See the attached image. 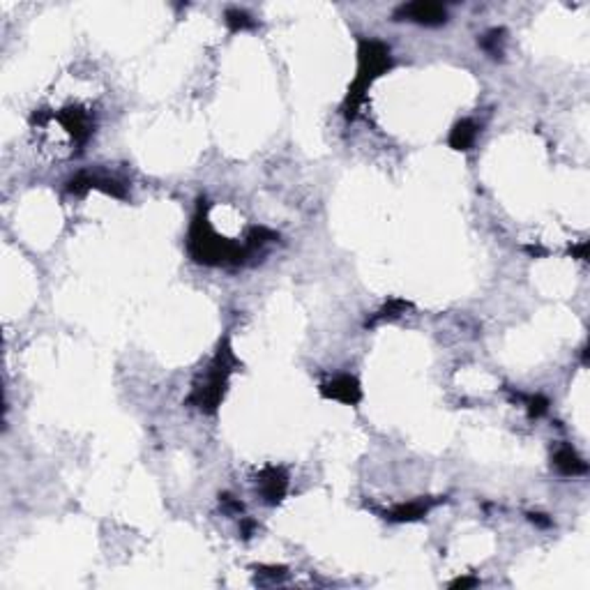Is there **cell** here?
Masks as SVG:
<instances>
[{"label": "cell", "mask_w": 590, "mask_h": 590, "mask_svg": "<svg viewBox=\"0 0 590 590\" xmlns=\"http://www.w3.org/2000/svg\"><path fill=\"white\" fill-rule=\"evenodd\" d=\"M424 512H427V503H413V505H404L402 510H397L395 515H392V519H397V521H406V519L422 517Z\"/></svg>", "instance_id": "7"}, {"label": "cell", "mask_w": 590, "mask_h": 590, "mask_svg": "<svg viewBox=\"0 0 590 590\" xmlns=\"http://www.w3.org/2000/svg\"><path fill=\"white\" fill-rule=\"evenodd\" d=\"M284 491H286V480H284V475L275 471V468H270L268 475L263 478V493L265 498L270 500V503H277V500H282Z\"/></svg>", "instance_id": "4"}, {"label": "cell", "mask_w": 590, "mask_h": 590, "mask_svg": "<svg viewBox=\"0 0 590 590\" xmlns=\"http://www.w3.org/2000/svg\"><path fill=\"white\" fill-rule=\"evenodd\" d=\"M556 466L561 468L565 475H579V473H586V464L576 456L572 450L565 447L556 454Z\"/></svg>", "instance_id": "6"}, {"label": "cell", "mask_w": 590, "mask_h": 590, "mask_svg": "<svg viewBox=\"0 0 590 590\" xmlns=\"http://www.w3.org/2000/svg\"><path fill=\"white\" fill-rule=\"evenodd\" d=\"M325 395L332 397V399H339V402H358L360 397V388H358V380L351 378V376H339L334 378L332 383L325 385Z\"/></svg>", "instance_id": "3"}, {"label": "cell", "mask_w": 590, "mask_h": 590, "mask_svg": "<svg viewBox=\"0 0 590 590\" xmlns=\"http://www.w3.org/2000/svg\"><path fill=\"white\" fill-rule=\"evenodd\" d=\"M475 134H478V130H475L473 123H468V120H464V123H459L452 130V136H450V143H452V148L456 150H468L473 143Z\"/></svg>", "instance_id": "5"}, {"label": "cell", "mask_w": 590, "mask_h": 590, "mask_svg": "<svg viewBox=\"0 0 590 590\" xmlns=\"http://www.w3.org/2000/svg\"><path fill=\"white\" fill-rule=\"evenodd\" d=\"M226 353H219L217 360H214V365L210 367V371H208L206 380H203V385H199V388L194 390V402L201 406V408H214L217 406V402L221 399V395H224V388H226V376H228V365H226Z\"/></svg>", "instance_id": "1"}, {"label": "cell", "mask_w": 590, "mask_h": 590, "mask_svg": "<svg viewBox=\"0 0 590 590\" xmlns=\"http://www.w3.org/2000/svg\"><path fill=\"white\" fill-rule=\"evenodd\" d=\"M226 21H228V25H231L233 30H238V28H249V25H254L251 19L247 16L245 12H238V10H228V12H226Z\"/></svg>", "instance_id": "8"}, {"label": "cell", "mask_w": 590, "mask_h": 590, "mask_svg": "<svg viewBox=\"0 0 590 590\" xmlns=\"http://www.w3.org/2000/svg\"><path fill=\"white\" fill-rule=\"evenodd\" d=\"M397 16H406L408 21L424 23V25H439L447 19V12L443 5H436V3H410V5H404V8L397 12Z\"/></svg>", "instance_id": "2"}]
</instances>
